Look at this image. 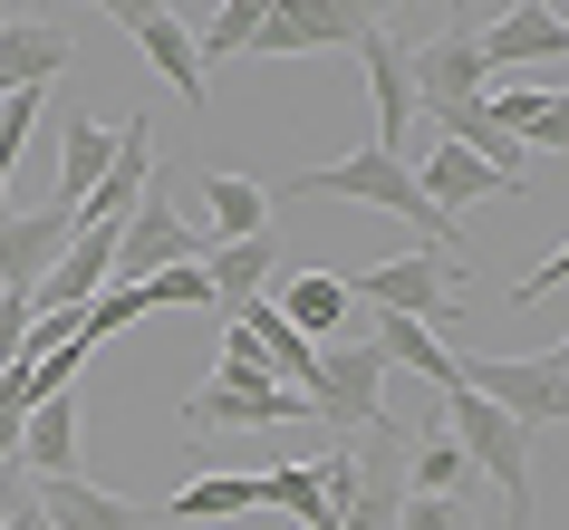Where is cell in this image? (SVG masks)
I'll list each match as a JSON object with an SVG mask.
<instances>
[{
    "label": "cell",
    "mask_w": 569,
    "mask_h": 530,
    "mask_svg": "<svg viewBox=\"0 0 569 530\" xmlns=\"http://www.w3.org/2000/svg\"><path fill=\"white\" fill-rule=\"evenodd\" d=\"M290 193H300V203H377V212H396V222H416L425 251H453L445 212L416 193V164H406V154H387V146H358V154H338V164H300V174H290Z\"/></svg>",
    "instance_id": "6da1fadb"
},
{
    "label": "cell",
    "mask_w": 569,
    "mask_h": 530,
    "mask_svg": "<svg viewBox=\"0 0 569 530\" xmlns=\"http://www.w3.org/2000/svg\"><path fill=\"white\" fill-rule=\"evenodd\" d=\"M387 357H377V338H329V348H319V367H309V424H319V434L329 443H348V434H367V424H377V414H387Z\"/></svg>",
    "instance_id": "7a4b0ae2"
},
{
    "label": "cell",
    "mask_w": 569,
    "mask_h": 530,
    "mask_svg": "<svg viewBox=\"0 0 569 530\" xmlns=\"http://www.w3.org/2000/svg\"><path fill=\"white\" fill-rule=\"evenodd\" d=\"M453 357V386L482 396V406H502L511 424H560L569 406V357L540 348V357H482V348H445Z\"/></svg>",
    "instance_id": "3957f363"
},
{
    "label": "cell",
    "mask_w": 569,
    "mask_h": 530,
    "mask_svg": "<svg viewBox=\"0 0 569 530\" xmlns=\"http://www.w3.org/2000/svg\"><path fill=\"white\" fill-rule=\"evenodd\" d=\"M348 299H377L396 319L445 328V319H463V261H453V251H396V261L348 270Z\"/></svg>",
    "instance_id": "277c9868"
},
{
    "label": "cell",
    "mask_w": 569,
    "mask_h": 530,
    "mask_svg": "<svg viewBox=\"0 0 569 530\" xmlns=\"http://www.w3.org/2000/svg\"><path fill=\"white\" fill-rule=\"evenodd\" d=\"M445 414H453V453H463L511 511H531V424H511L502 406H482L463 386H445Z\"/></svg>",
    "instance_id": "5b68a950"
},
{
    "label": "cell",
    "mask_w": 569,
    "mask_h": 530,
    "mask_svg": "<svg viewBox=\"0 0 569 530\" xmlns=\"http://www.w3.org/2000/svg\"><path fill=\"white\" fill-rule=\"evenodd\" d=\"M367 30H387V0H270L261 49H251V59H300V49H358Z\"/></svg>",
    "instance_id": "8992f818"
},
{
    "label": "cell",
    "mask_w": 569,
    "mask_h": 530,
    "mask_svg": "<svg viewBox=\"0 0 569 530\" xmlns=\"http://www.w3.org/2000/svg\"><path fill=\"white\" fill-rule=\"evenodd\" d=\"M174 261H203V222H183L174 203H164V174L136 193V212L117 222V280H154V270Z\"/></svg>",
    "instance_id": "52a82bcc"
},
{
    "label": "cell",
    "mask_w": 569,
    "mask_h": 530,
    "mask_svg": "<svg viewBox=\"0 0 569 530\" xmlns=\"http://www.w3.org/2000/svg\"><path fill=\"white\" fill-rule=\"evenodd\" d=\"M212 424H232V434H251V424H309V396H300V386L212 377V386L183 396V434H212Z\"/></svg>",
    "instance_id": "ba28073f"
},
{
    "label": "cell",
    "mask_w": 569,
    "mask_h": 530,
    "mask_svg": "<svg viewBox=\"0 0 569 530\" xmlns=\"http://www.w3.org/2000/svg\"><path fill=\"white\" fill-rule=\"evenodd\" d=\"M68 241H78V212H59V203H39V212H0V290L30 299L39 280L59 270Z\"/></svg>",
    "instance_id": "9c48e42d"
},
{
    "label": "cell",
    "mask_w": 569,
    "mask_h": 530,
    "mask_svg": "<svg viewBox=\"0 0 569 530\" xmlns=\"http://www.w3.org/2000/svg\"><path fill=\"white\" fill-rule=\"evenodd\" d=\"M30 511L49 530H164V511H146V501H117V492H97L88 472H49L30 492Z\"/></svg>",
    "instance_id": "30bf717a"
},
{
    "label": "cell",
    "mask_w": 569,
    "mask_h": 530,
    "mask_svg": "<svg viewBox=\"0 0 569 530\" xmlns=\"http://www.w3.org/2000/svg\"><path fill=\"white\" fill-rule=\"evenodd\" d=\"M416 39L406 30H367L358 39V68H367V97H377V146L406 154V126H416V68H406Z\"/></svg>",
    "instance_id": "8fae6325"
},
{
    "label": "cell",
    "mask_w": 569,
    "mask_h": 530,
    "mask_svg": "<svg viewBox=\"0 0 569 530\" xmlns=\"http://www.w3.org/2000/svg\"><path fill=\"white\" fill-rule=\"evenodd\" d=\"M406 68H416V107H425V117H453V107H473L482 78H492V68H482V49H473L463 30L416 39V49H406Z\"/></svg>",
    "instance_id": "7c38bea8"
},
{
    "label": "cell",
    "mask_w": 569,
    "mask_h": 530,
    "mask_svg": "<svg viewBox=\"0 0 569 530\" xmlns=\"http://www.w3.org/2000/svg\"><path fill=\"white\" fill-rule=\"evenodd\" d=\"M482 68H540V88H560V59H569V30H560V10H540V0H521L502 30H482L473 39Z\"/></svg>",
    "instance_id": "4fadbf2b"
},
{
    "label": "cell",
    "mask_w": 569,
    "mask_h": 530,
    "mask_svg": "<svg viewBox=\"0 0 569 530\" xmlns=\"http://www.w3.org/2000/svg\"><path fill=\"white\" fill-rule=\"evenodd\" d=\"M406 164H416V193H425L435 212H445V222H453L463 203H492V193H521V183H511V174H492V164H482L473 146H425V154H406Z\"/></svg>",
    "instance_id": "5bb4252c"
},
{
    "label": "cell",
    "mask_w": 569,
    "mask_h": 530,
    "mask_svg": "<svg viewBox=\"0 0 569 530\" xmlns=\"http://www.w3.org/2000/svg\"><path fill=\"white\" fill-rule=\"evenodd\" d=\"M261 299H270V309H280L290 328H300L309 348H329V338H348V309H358L338 270H290V280H270Z\"/></svg>",
    "instance_id": "9a60e30c"
},
{
    "label": "cell",
    "mask_w": 569,
    "mask_h": 530,
    "mask_svg": "<svg viewBox=\"0 0 569 530\" xmlns=\"http://www.w3.org/2000/svg\"><path fill=\"white\" fill-rule=\"evenodd\" d=\"M203 280H212V309L232 319L241 299H261L280 280V241L270 232H241V241H203Z\"/></svg>",
    "instance_id": "2e32d148"
},
{
    "label": "cell",
    "mask_w": 569,
    "mask_h": 530,
    "mask_svg": "<svg viewBox=\"0 0 569 530\" xmlns=\"http://www.w3.org/2000/svg\"><path fill=\"white\" fill-rule=\"evenodd\" d=\"M78 434H88L78 386H68V396H39V406L20 414V453H10V463H30L39 482H49V472H78Z\"/></svg>",
    "instance_id": "e0dca14e"
},
{
    "label": "cell",
    "mask_w": 569,
    "mask_h": 530,
    "mask_svg": "<svg viewBox=\"0 0 569 530\" xmlns=\"http://www.w3.org/2000/svg\"><path fill=\"white\" fill-rule=\"evenodd\" d=\"M59 68H78L59 20H0V97L10 88H49Z\"/></svg>",
    "instance_id": "ac0fdd59"
},
{
    "label": "cell",
    "mask_w": 569,
    "mask_h": 530,
    "mask_svg": "<svg viewBox=\"0 0 569 530\" xmlns=\"http://www.w3.org/2000/svg\"><path fill=\"white\" fill-rule=\"evenodd\" d=\"M482 117L502 126L511 146H540V154H560V146H569V107H560V88H511V97H482Z\"/></svg>",
    "instance_id": "d6986e66"
},
{
    "label": "cell",
    "mask_w": 569,
    "mask_h": 530,
    "mask_svg": "<svg viewBox=\"0 0 569 530\" xmlns=\"http://www.w3.org/2000/svg\"><path fill=\"white\" fill-rule=\"evenodd\" d=\"M107 164H117V126H97V117H68L59 136V212H78L107 183Z\"/></svg>",
    "instance_id": "ffe728a7"
},
{
    "label": "cell",
    "mask_w": 569,
    "mask_h": 530,
    "mask_svg": "<svg viewBox=\"0 0 569 530\" xmlns=\"http://www.w3.org/2000/svg\"><path fill=\"white\" fill-rule=\"evenodd\" d=\"M136 49H146V59H154V78H164V88H174L183 107L203 117V49H193V30H183L174 10H154L146 30H136Z\"/></svg>",
    "instance_id": "44dd1931"
},
{
    "label": "cell",
    "mask_w": 569,
    "mask_h": 530,
    "mask_svg": "<svg viewBox=\"0 0 569 530\" xmlns=\"http://www.w3.org/2000/svg\"><path fill=\"white\" fill-rule=\"evenodd\" d=\"M232 319L251 328V348H261V367H270V377H280V386H309V367H319V348H309V338H300V328H290V319H280L270 299H241Z\"/></svg>",
    "instance_id": "7402d4cb"
},
{
    "label": "cell",
    "mask_w": 569,
    "mask_h": 530,
    "mask_svg": "<svg viewBox=\"0 0 569 530\" xmlns=\"http://www.w3.org/2000/svg\"><path fill=\"white\" fill-rule=\"evenodd\" d=\"M203 212H212V232H203V241L270 232V193H261L251 174H232V164H212V174H203Z\"/></svg>",
    "instance_id": "603a6c76"
},
{
    "label": "cell",
    "mask_w": 569,
    "mask_h": 530,
    "mask_svg": "<svg viewBox=\"0 0 569 530\" xmlns=\"http://www.w3.org/2000/svg\"><path fill=\"white\" fill-rule=\"evenodd\" d=\"M241 511H261V482H251V472H203V482H183V492L164 501V530H183V521H241Z\"/></svg>",
    "instance_id": "cb8c5ba5"
},
{
    "label": "cell",
    "mask_w": 569,
    "mask_h": 530,
    "mask_svg": "<svg viewBox=\"0 0 569 530\" xmlns=\"http://www.w3.org/2000/svg\"><path fill=\"white\" fill-rule=\"evenodd\" d=\"M377 357L387 367H406V377H425L435 396L453 386V357H445V328H425V319H396L387 309V328H377Z\"/></svg>",
    "instance_id": "d4e9b609"
},
{
    "label": "cell",
    "mask_w": 569,
    "mask_h": 530,
    "mask_svg": "<svg viewBox=\"0 0 569 530\" xmlns=\"http://www.w3.org/2000/svg\"><path fill=\"white\" fill-rule=\"evenodd\" d=\"M261 20H270V0H222L203 30H193V49H203V68H222V59H251L261 49Z\"/></svg>",
    "instance_id": "484cf974"
},
{
    "label": "cell",
    "mask_w": 569,
    "mask_h": 530,
    "mask_svg": "<svg viewBox=\"0 0 569 530\" xmlns=\"http://www.w3.org/2000/svg\"><path fill=\"white\" fill-rule=\"evenodd\" d=\"M463 482H473V463L453 453V434L406 443V492H463Z\"/></svg>",
    "instance_id": "4316f807"
},
{
    "label": "cell",
    "mask_w": 569,
    "mask_h": 530,
    "mask_svg": "<svg viewBox=\"0 0 569 530\" xmlns=\"http://www.w3.org/2000/svg\"><path fill=\"white\" fill-rule=\"evenodd\" d=\"M146 309H154V299H146V280H107V290H97L88 309H78V328H88V348H107V338H117V328H136Z\"/></svg>",
    "instance_id": "83f0119b"
},
{
    "label": "cell",
    "mask_w": 569,
    "mask_h": 530,
    "mask_svg": "<svg viewBox=\"0 0 569 530\" xmlns=\"http://www.w3.org/2000/svg\"><path fill=\"white\" fill-rule=\"evenodd\" d=\"M396 530H473V511H463V492H406Z\"/></svg>",
    "instance_id": "f1b7e54d"
},
{
    "label": "cell",
    "mask_w": 569,
    "mask_h": 530,
    "mask_svg": "<svg viewBox=\"0 0 569 530\" xmlns=\"http://www.w3.org/2000/svg\"><path fill=\"white\" fill-rule=\"evenodd\" d=\"M146 299L154 309H212V280H203V261H174V270L146 280Z\"/></svg>",
    "instance_id": "f546056e"
},
{
    "label": "cell",
    "mask_w": 569,
    "mask_h": 530,
    "mask_svg": "<svg viewBox=\"0 0 569 530\" xmlns=\"http://www.w3.org/2000/svg\"><path fill=\"white\" fill-rule=\"evenodd\" d=\"M20 348H30V299H10V290H0V377L20 367Z\"/></svg>",
    "instance_id": "4dcf8cb0"
},
{
    "label": "cell",
    "mask_w": 569,
    "mask_h": 530,
    "mask_svg": "<svg viewBox=\"0 0 569 530\" xmlns=\"http://www.w3.org/2000/svg\"><path fill=\"white\" fill-rule=\"evenodd\" d=\"M560 280H569V261L550 251V261H540L531 280H511V309H550V290H560Z\"/></svg>",
    "instance_id": "1f68e13d"
},
{
    "label": "cell",
    "mask_w": 569,
    "mask_h": 530,
    "mask_svg": "<svg viewBox=\"0 0 569 530\" xmlns=\"http://www.w3.org/2000/svg\"><path fill=\"white\" fill-rule=\"evenodd\" d=\"M88 10H97V20H117V30L136 39V30H146V20H154V10H164V0H88Z\"/></svg>",
    "instance_id": "d6a6232c"
},
{
    "label": "cell",
    "mask_w": 569,
    "mask_h": 530,
    "mask_svg": "<svg viewBox=\"0 0 569 530\" xmlns=\"http://www.w3.org/2000/svg\"><path fill=\"white\" fill-rule=\"evenodd\" d=\"M10 453H20V414H0V463H10Z\"/></svg>",
    "instance_id": "836d02e7"
},
{
    "label": "cell",
    "mask_w": 569,
    "mask_h": 530,
    "mask_svg": "<svg viewBox=\"0 0 569 530\" xmlns=\"http://www.w3.org/2000/svg\"><path fill=\"white\" fill-rule=\"evenodd\" d=\"M0 530H49V521H39V511H30V501H20V511H10V521H0Z\"/></svg>",
    "instance_id": "e575fe53"
},
{
    "label": "cell",
    "mask_w": 569,
    "mask_h": 530,
    "mask_svg": "<svg viewBox=\"0 0 569 530\" xmlns=\"http://www.w3.org/2000/svg\"><path fill=\"white\" fill-rule=\"evenodd\" d=\"M387 10H425V0H387Z\"/></svg>",
    "instance_id": "d590c367"
},
{
    "label": "cell",
    "mask_w": 569,
    "mask_h": 530,
    "mask_svg": "<svg viewBox=\"0 0 569 530\" xmlns=\"http://www.w3.org/2000/svg\"><path fill=\"white\" fill-rule=\"evenodd\" d=\"M540 10H560V0H540Z\"/></svg>",
    "instance_id": "8d00e7d4"
},
{
    "label": "cell",
    "mask_w": 569,
    "mask_h": 530,
    "mask_svg": "<svg viewBox=\"0 0 569 530\" xmlns=\"http://www.w3.org/2000/svg\"><path fill=\"white\" fill-rule=\"evenodd\" d=\"M0 20H10V10H0Z\"/></svg>",
    "instance_id": "74e56055"
}]
</instances>
